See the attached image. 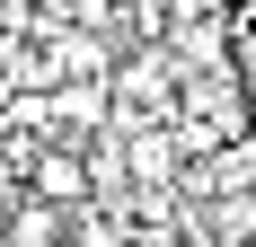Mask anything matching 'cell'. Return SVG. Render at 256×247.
Masks as SVG:
<instances>
[{
	"label": "cell",
	"instance_id": "5b68a950",
	"mask_svg": "<svg viewBox=\"0 0 256 247\" xmlns=\"http://www.w3.org/2000/svg\"><path fill=\"white\" fill-rule=\"evenodd\" d=\"M0 9H9V0H0Z\"/></svg>",
	"mask_w": 256,
	"mask_h": 247
},
{
	"label": "cell",
	"instance_id": "6da1fadb",
	"mask_svg": "<svg viewBox=\"0 0 256 247\" xmlns=\"http://www.w3.org/2000/svg\"><path fill=\"white\" fill-rule=\"evenodd\" d=\"M36 194H44V203H80V194H88V159L44 150V159H36Z\"/></svg>",
	"mask_w": 256,
	"mask_h": 247
},
{
	"label": "cell",
	"instance_id": "277c9868",
	"mask_svg": "<svg viewBox=\"0 0 256 247\" xmlns=\"http://www.w3.org/2000/svg\"><path fill=\"white\" fill-rule=\"evenodd\" d=\"M71 247H115V221H98V212H80V230H71Z\"/></svg>",
	"mask_w": 256,
	"mask_h": 247
},
{
	"label": "cell",
	"instance_id": "3957f363",
	"mask_svg": "<svg viewBox=\"0 0 256 247\" xmlns=\"http://www.w3.org/2000/svg\"><path fill=\"white\" fill-rule=\"evenodd\" d=\"M124 98L132 106H159V62H132V71H124Z\"/></svg>",
	"mask_w": 256,
	"mask_h": 247
},
{
	"label": "cell",
	"instance_id": "7a4b0ae2",
	"mask_svg": "<svg viewBox=\"0 0 256 247\" xmlns=\"http://www.w3.org/2000/svg\"><path fill=\"white\" fill-rule=\"evenodd\" d=\"M62 238H71V230H62V212H53L44 194L26 203V212H18L9 230H0V247H62Z\"/></svg>",
	"mask_w": 256,
	"mask_h": 247
}]
</instances>
